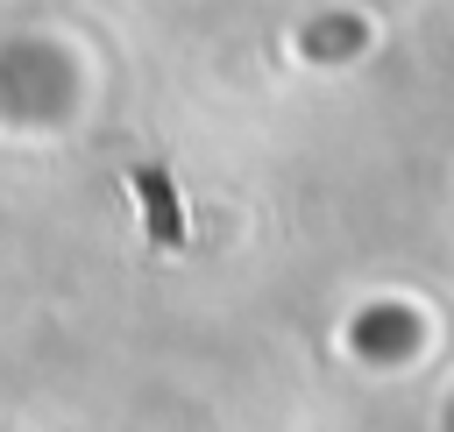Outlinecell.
Instances as JSON below:
<instances>
[{
	"label": "cell",
	"mask_w": 454,
	"mask_h": 432,
	"mask_svg": "<svg viewBox=\"0 0 454 432\" xmlns=\"http://www.w3.org/2000/svg\"><path fill=\"white\" fill-rule=\"evenodd\" d=\"M135 184H142V198H149V227H156V241H177V205L163 198V177H156V170H135Z\"/></svg>",
	"instance_id": "1"
}]
</instances>
